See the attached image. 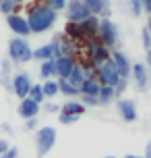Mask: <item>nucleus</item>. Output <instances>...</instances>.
Instances as JSON below:
<instances>
[{
  "label": "nucleus",
  "instance_id": "35",
  "mask_svg": "<svg viewBox=\"0 0 151 158\" xmlns=\"http://www.w3.org/2000/svg\"><path fill=\"white\" fill-rule=\"evenodd\" d=\"M126 87H128V79H124V77H122V79L118 81V83H116V87H114V89H116V96L120 98V96H122L124 92H126Z\"/></svg>",
  "mask_w": 151,
  "mask_h": 158
},
{
  "label": "nucleus",
  "instance_id": "20",
  "mask_svg": "<svg viewBox=\"0 0 151 158\" xmlns=\"http://www.w3.org/2000/svg\"><path fill=\"white\" fill-rule=\"evenodd\" d=\"M87 8L91 10V15L95 17H110V6L103 2V0H83Z\"/></svg>",
  "mask_w": 151,
  "mask_h": 158
},
{
  "label": "nucleus",
  "instance_id": "2",
  "mask_svg": "<svg viewBox=\"0 0 151 158\" xmlns=\"http://www.w3.org/2000/svg\"><path fill=\"white\" fill-rule=\"evenodd\" d=\"M6 52H8V58L13 60V64H25L33 60V50L29 46V42L27 38H15L8 40V46H6Z\"/></svg>",
  "mask_w": 151,
  "mask_h": 158
},
{
  "label": "nucleus",
  "instance_id": "39",
  "mask_svg": "<svg viewBox=\"0 0 151 158\" xmlns=\"http://www.w3.org/2000/svg\"><path fill=\"white\" fill-rule=\"evenodd\" d=\"M145 64H147V67L151 69V48L147 50V54H145Z\"/></svg>",
  "mask_w": 151,
  "mask_h": 158
},
{
  "label": "nucleus",
  "instance_id": "26",
  "mask_svg": "<svg viewBox=\"0 0 151 158\" xmlns=\"http://www.w3.org/2000/svg\"><path fill=\"white\" fill-rule=\"evenodd\" d=\"M41 87H44L46 100H52L54 96L60 94V87H58V79H46V81L41 83Z\"/></svg>",
  "mask_w": 151,
  "mask_h": 158
},
{
  "label": "nucleus",
  "instance_id": "41",
  "mask_svg": "<svg viewBox=\"0 0 151 158\" xmlns=\"http://www.w3.org/2000/svg\"><path fill=\"white\" fill-rule=\"evenodd\" d=\"M124 158H145V156H137V154H126Z\"/></svg>",
  "mask_w": 151,
  "mask_h": 158
},
{
  "label": "nucleus",
  "instance_id": "10",
  "mask_svg": "<svg viewBox=\"0 0 151 158\" xmlns=\"http://www.w3.org/2000/svg\"><path fill=\"white\" fill-rule=\"evenodd\" d=\"M130 77H133V83H135L137 92H145L149 87V81H151L149 67L145 63H135L133 64V71H130Z\"/></svg>",
  "mask_w": 151,
  "mask_h": 158
},
{
  "label": "nucleus",
  "instance_id": "23",
  "mask_svg": "<svg viewBox=\"0 0 151 158\" xmlns=\"http://www.w3.org/2000/svg\"><path fill=\"white\" fill-rule=\"evenodd\" d=\"M58 87H60V94L66 96V98H79L81 96V89L75 87L68 79H58Z\"/></svg>",
  "mask_w": 151,
  "mask_h": 158
},
{
  "label": "nucleus",
  "instance_id": "29",
  "mask_svg": "<svg viewBox=\"0 0 151 158\" xmlns=\"http://www.w3.org/2000/svg\"><path fill=\"white\" fill-rule=\"evenodd\" d=\"M126 8H128V13L135 17H141L145 13V8H143V0H126Z\"/></svg>",
  "mask_w": 151,
  "mask_h": 158
},
{
  "label": "nucleus",
  "instance_id": "11",
  "mask_svg": "<svg viewBox=\"0 0 151 158\" xmlns=\"http://www.w3.org/2000/svg\"><path fill=\"white\" fill-rule=\"evenodd\" d=\"M6 25L8 29L19 35V38H29L31 35V29H29V23H27V17L19 15V13H10L6 15Z\"/></svg>",
  "mask_w": 151,
  "mask_h": 158
},
{
  "label": "nucleus",
  "instance_id": "44",
  "mask_svg": "<svg viewBox=\"0 0 151 158\" xmlns=\"http://www.w3.org/2000/svg\"><path fill=\"white\" fill-rule=\"evenodd\" d=\"M103 158H116V156H103Z\"/></svg>",
  "mask_w": 151,
  "mask_h": 158
},
{
  "label": "nucleus",
  "instance_id": "17",
  "mask_svg": "<svg viewBox=\"0 0 151 158\" xmlns=\"http://www.w3.org/2000/svg\"><path fill=\"white\" fill-rule=\"evenodd\" d=\"M60 112H66V114H75V117H83L85 112H87V106L77 100V98H71V100H66L62 104V110Z\"/></svg>",
  "mask_w": 151,
  "mask_h": 158
},
{
  "label": "nucleus",
  "instance_id": "28",
  "mask_svg": "<svg viewBox=\"0 0 151 158\" xmlns=\"http://www.w3.org/2000/svg\"><path fill=\"white\" fill-rule=\"evenodd\" d=\"M29 98H31V100H35L37 104H44V102H46V94H44L41 83H33V85H31V89H29Z\"/></svg>",
  "mask_w": 151,
  "mask_h": 158
},
{
  "label": "nucleus",
  "instance_id": "14",
  "mask_svg": "<svg viewBox=\"0 0 151 158\" xmlns=\"http://www.w3.org/2000/svg\"><path fill=\"white\" fill-rule=\"evenodd\" d=\"M40 112H41V104H37L35 100H31L29 96L23 98V100L19 102V106H17V114H19L21 118H25V121H27V118L37 117Z\"/></svg>",
  "mask_w": 151,
  "mask_h": 158
},
{
  "label": "nucleus",
  "instance_id": "32",
  "mask_svg": "<svg viewBox=\"0 0 151 158\" xmlns=\"http://www.w3.org/2000/svg\"><path fill=\"white\" fill-rule=\"evenodd\" d=\"M79 100L85 104L87 108H91V106H99V98H97V96H85V94H81Z\"/></svg>",
  "mask_w": 151,
  "mask_h": 158
},
{
  "label": "nucleus",
  "instance_id": "40",
  "mask_svg": "<svg viewBox=\"0 0 151 158\" xmlns=\"http://www.w3.org/2000/svg\"><path fill=\"white\" fill-rule=\"evenodd\" d=\"M145 158H151V139L147 142V146H145Z\"/></svg>",
  "mask_w": 151,
  "mask_h": 158
},
{
  "label": "nucleus",
  "instance_id": "4",
  "mask_svg": "<svg viewBox=\"0 0 151 158\" xmlns=\"http://www.w3.org/2000/svg\"><path fill=\"white\" fill-rule=\"evenodd\" d=\"M56 139H58V131H56L54 127H40L37 131H35V137H33V143H35V154L37 156H46L50 154V150L56 146Z\"/></svg>",
  "mask_w": 151,
  "mask_h": 158
},
{
  "label": "nucleus",
  "instance_id": "13",
  "mask_svg": "<svg viewBox=\"0 0 151 158\" xmlns=\"http://www.w3.org/2000/svg\"><path fill=\"white\" fill-rule=\"evenodd\" d=\"M112 63L116 64V69H118L120 73V77H124V79H130V71H133V64H130V58H128L122 50H112Z\"/></svg>",
  "mask_w": 151,
  "mask_h": 158
},
{
  "label": "nucleus",
  "instance_id": "37",
  "mask_svg": "<svg viewBox=\"0 0 151 158\" xmlns=\"http://www.w3.org/2000/svg\"><path fill=\"white\" fill-rule=\"evenodd\" d=\"M17 156H19V148H17V146L8 148L4 154H0V158H17Z\"/></svg>",
  "mask_w": 151,
  "mask_h": 158
},
{
  "label": "nucleus",
  "instance_id": "9",
  "mask_svg": "<svg viewBox=\"0 0 151 158\" xmlns=\"http://www.w3.org/2000/svg\"><path fill=\"white\" fill-rule=\"evenodd\" d=\"M52 46H54V54L58 56H75L77 58V42L66 38L64 33H56L52 38Z\"/></svg>",
  "mask_w": 151,
  "mask_h": 158
},
{
  "label": "nucleus",
  "instance_id": "45",
  "mask_svg": "<svg viewBox=\"0 0 151 158\" xmlns=\"http://www.w3.org/2000/svg\"><path fill=\"white\" fill-rule=\"evenodd\" d=\"M149 123H151V114H149Z\"/></svg>",
  "mask_w": 151,
  "mask_h": 158
},
{
  "label": "nucleus",
  "instance_id": "38",
  "mask_svg": "<svg viewBox=\"0 0 151 158\" xmlns=\"http://www.w3.org/2000/svg\"><path fill=\"white\" fill-rule=\"evenodd\" d=\"M8 148H10V146H8L6 139H0V154H4V152H6Z\"/></svg>",
  "mask_w": 151,
  "mask_h": 158
},
{
  "label": "nucleus",
  "instance_id": "21",
  "mask_svg": "<svg viewBox=\"0 0 151 158\" xmlns=\"http://www.w3.org/2000/svg\"><path fill=\"white\" fill-rule=\"evenodd\" d=\"M40 77L44 79V81H46V79H56V77H58V71H56V60H54V58L40 63Z\"/></svg>",
  "mask_w": 151,
  "mask_h": 158
},
{
  "label": "nucleus",
  "instance_id": "7",
  "mask_svg": "<svg viewBox=\"0 0 151 158\" xmlns=\"http://www.w3.org/2000/svg\"><path fill=\"white\" fill-rule=\"evenodd\" d=\"M33 81L29 77V73L25 71H15L13 73V81H10V92L19 98V100H23L29 96V89H31Z\"/></svg>",
  "mask_w": 151,
  "mask_h": 158
},
{
  "label": "nucleus",
  "instance_id": "5",
  "mask_svg": "<svg viewBox=\"0 0 151 158\" xmlns=\"http://www.w3.org/2000/svg\"><path fill=\"white\" fill-rule=\"evenodd\" d=\"M97 38L99 42H103L106 46L114 50L120 42V31H118V25L112 21L110 17H99V29H97Z\"/></svg>",
  "mask_w": 151,
  "mask_h": 158
},
{
  "label": "nucleus",
  "instance_id": "3",
  "mask_svg": "<svg viewBox=\"0 0 151 158\" xmlns=\"http://www.w3.org/2000/svg\"><path fill=\"white\" fill-rule=\"evenodd\" d=\"M83 46H85V60H89L93 67H99V64H103V63L110 60L112 50L106 46L103 42H99V38L87 40Z\"/></svg>",
  "mask_w": 151,
  "mask_h": 158
},
{
  "label": "nucleus",
  "instance_id": "8",
  "mask_svg": "<svg viewBox=\"0 0 151 158\" xmlns=\"http://www.w3.org/2000/svg\"><path fill=\"white\" fill-rule=\"evenodd\" d=\"M64 13H66V21H72V23H81L87 17H91V10L83 0H66Z\"/></svg>",
  "mask_w": 151,
  "mask_h": 158
},
{
  "label": "nucleus",
  "instance_id": "18",
  "mask_svg": "<svg viewBox=\"0 0 151 158\" xmlns=\"http://www.w3.org/2000/svg\"><path fill=\"white\" fill-rule=\"evenodd\" d=\"M64 35L66 38H71L72 42H77V44H85V35H83V31H81L79 23H72V21H66V25H64Z\"/></svg>",
  "mask_w": 151,
  "mask_h": 158
},
{
  "label": "nucleus",
  "instance_id": "24",
  "mask_svg": "<svg viewBox=\"0 0 151 158\" xmlns=\"http://www.w3.org/2000/svg\"><path fill=\"white\" fill-rule=\"evenodd\" d=\"M87 79V73H85V69H83V64H75V69H72V73L68 75V81H71L75 87H79L81 89V85H83V81Z\"/></svg>",
  "mask_w": 151,
  "mask_h": 158
},
{
  "label": "nucleus",
  "instance_id": "1",
  "mask_svg": "<svg viewBox=\"0 0 151 158\" xmlns=\"http://www.w3.org/2000/svg\"><path fill=\"white\" fill-rule=\"evenodd\" d=\"M56 21H58V13L44 2L31 4L27 8V23H29V29L33 35H41V33L50 31L56 25Z\"/></svg>",
  "mask_w": 151,
  "mask_h": 158
},
{
  "label": "nucleus",
  "instance_id": "19",
  "mask_svg": "<svg viewBox=\"0 0 151 158\" xmlns=\"http://www.w3.org/2000/svg\"><path fill=\"white\" fill-rule=\"evenodd\" d=\"M50 58H56L52 42H48V44H41L40 48H35V50H33V60L44 63V60H50Z\"/></svg>",
  "mask_w": 151,
  "mask_h": 158
},
{
  "label": "nucleus",
  "instance_id": "30",
  "mask_svg": "<svg viewBox=\"0 0 151 158\" xmlns=\"http://www.w3.org/2000/svg\"><path fill=\"white\" fill-rule=\"evenodd\" d=\"M41 110L48 112V114H60L62 106H60V104H56V102H52V100H48V102L41 104Z\"/></svg>",
  "mask_w": 151,
  "mask_h": 158
},
{
  "label": "nucleus",
  "instance_id": "15",
  "mask_svg": "<svg viewBox=\"0 0 151 158\" xmlns=\"http://www.w3.org/2000/svg\"><path fill=\"white\" fill-rule=\"evenodd\" d=\"M56 60V71H58V79H68V75L72 73L75 64H77V58L75 56H58Z\"/></svg>",
  "mask_w": 151,
  "mask_h": 158
},
{
  "label": "nucleus",
  "instance_id": "16",
  "mask_svg": "<svg viewBox=\"0 0 151 158\" xmlns=\"http://www.w3.org/2000/svg\"><path fill=\"white\" fill-rule=\"evenodd\" d=\"M79 27H81V31H83V35H85V42H87V40H91V38H97L99 17H95V15L87 17L85 21H81V23H79Z\"/></svg>",
  "mask_w": 151,
  "mask_h": 158
},
{
  "label": "nucleus",
  "instance_id": "6",
  "mask_svg": "<svg viewBox=\"0 0 151 158\" xmlns=\"http://www.w3.org/2000/svg\"><path fill=\"white\" fill-rule=\"evenodd\" d=\"M95 79L102 83V85H112V87H116V83H118L120 79V73L118 69H116V64L112 63V58L108 60V63H103L99 64L95 69Z\"/></svg>",
  "mask_w": 151,
  "mask_h": 158
},
{
  "label": "nucleus",
  "instance_id": "43",
  "mask_svg": "<svg viewBox=\"0 0 151 158\" xmlns=\"http://www.w3.org/2000/svg\"><path fill=\"white\" fill-rule=\"evenodd\" d=\"M103 2H106V4H108V6H110V4H112V0H103Z\"/></svg>",
  "mask_w": 151,
  "mask_h": 158
},
{
  "label": "nucleus",
  "instance_id": "12",
  "mask_svg": "<svg viewBox=\"0 0 151 158\" xmlns=\"http://www.w3.org/2000/svg\"><path fill=\"white\" fill-rule=\"evenodd\" d=\"M116 110H118L120 118L124 123H135L139 118V112H137V102L130 100V98H118L116 100Z\"/></svg>",
  "mask_w": 151,
  "mask_h": 158
},
{
  "label": "nucleus",
  "instance_id": "36",
  "mask_svg": "<svg viewBox=\"0 0 151 158\" xmlns=\"http://www.w3.org/2000/svg\"><path fill=\"white\" fill-rule=\"evenodd\" d=\"M23 127H25V131H33V129H37V117H33V118H27Z\"/></svg>",
  "mask_w": 151,
  "mask_h": 158
},
{
  "label": "nucleus",
  "instance_id": "34",
  "mask_svg": "<svg viewBox=\"0 0 151 158\" xmlns=\"http://www.w3.org/2000/svg\"><path fill=\"white\" fill-rule=\"evenodd\" d=\"M141 42H143L145 50H149V48H151V31H149V27H147V25L141 29Z\"/></svg>",
  "mask_w": 151,
  "mask_h": 158
},
{
  "label": "nucleus",
  "instance_id": "27",
  "mask_svg": "<svg viewBox=\"0 0 151 158\" xmlns=\"http://www.w3.org/2000/svg\"><path fill=\"white\" fill-rule=\"evenodd\" d=\"M21 0H0V13L2 15H10V13H17L21 8Z\"/></svg>",
  "mask_w": 151,
  "mask_h": 158
},
{
  "label": "nucleus",
  "instance_id": "42",
  "mask_svg": "<svg viewBox=\"0 0 151 158\" xmlns=\"http://www.w3.org/2000/svg\"><path fill=\"white\" fill-rule=\"evenodd\" d=\"M147 27H149V31H151V15H149V19H147Z\"/></svg>",
  "mask_w": 151,
  "mask_h": 158
},
{
  "label": "nucleus",
  "instance_id": "33",
  "mask_svg": "<svg viewBox=\"0 0 151 158\" xmlns=\"http://www.w3.org/2000/svg\"><path fill=\"white\" fill-rule=\"evenodd\" d=\"M58 121H60V125H75L79 117H75V114H66V112H60L58 114Z\"/></svg>",
  "mask_w": 151,
  "mask_h": 158
},
{
  "label": "nucleus",
  "instance_id": "22",
  "mask_svg": "<svg viewBox=\"0 0 151 158\" xmlns=\"http://www.w3.org/2000/svg\"><path fill=\"white\" fill-rule=\"evenodd\" d=\"M99 87H102V83H99L95 77H87L85 81H83V85H81V94H85V96H99Z\"/></svg>",
  "mask_w": 151,
  "mask_h": 158
},
{
  "label": "nucleus",
  "instance_id": "25",
  "mask_svg": "<svg viewBox=\"0 0 151 158\" xmlns=\"http://www.w3.org/2000/svg\"><path fill=\"white\" fill-rule=\"evenodd\" d=\"M97 98H99V104L106 106V104H112L118 96H116V89H114L112 85H102V87H99V96H97Z\"/></svg>",
  "mask_w": 151,
  "mask_h": 158
},
{
  "label": "nucleus",
  "instance_id": "31",
  "mask_svg": "<svg viewBox=\"0 0 151 158\" xmlns=\"http://www.w3.org/2000/svg\"><path fill=\"white\" fill-rule=\"evenodd\" d=\"M44 4H48L50 8H54L56 13H60V10H64L66 8V0H41Z\"/></svg>",
  "mask_w": 151,
  "mask_h": 158
}]
</instances>
